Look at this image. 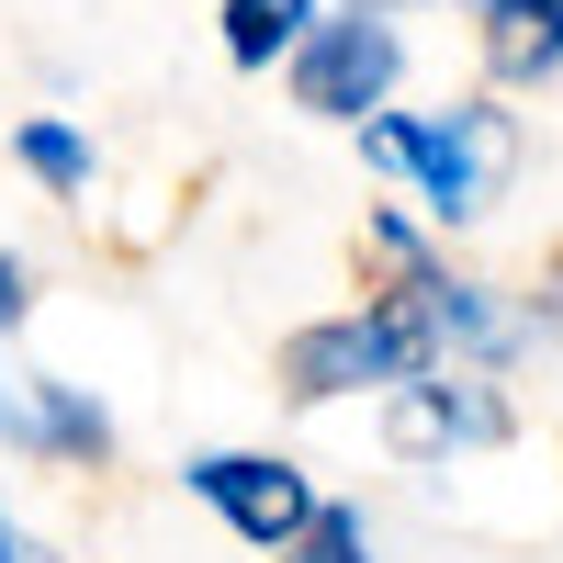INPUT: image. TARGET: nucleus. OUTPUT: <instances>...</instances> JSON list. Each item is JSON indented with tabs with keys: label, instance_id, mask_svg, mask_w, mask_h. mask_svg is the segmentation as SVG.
I'll return each instance as SVG.
<instances>
[{
	"label": "nucleus",
	"instance_id": "nucleus-1",
	"mask_svg": "<svg viewBox=\"0 0 563 563\" xmlns=\"http://www.w3.org/2000/svg\"><path fill=\"white\" fill-rule=\"evenodd\" d=\"M361 135V169H384L417 192V214L462 238V225H485L496 192L519 180V113H507V90H462V102H429V113H372L350 124Z\"/></svg>",
	"mask_w": 563,
	"mask_h": 563
},
{
	"label": "nucleus",
	"instance_id": "nucleus-2",
	"mask_svg": "<svg viewBox=\"0 0 563 563\" xmlns=\"http://www.w3.org/2000/svg\"><path fill=\"white\" fill-rule=\"evenodd\" d=\"M440 350H429V327H417L395 294H361V305H327L305 316L294 339H282V406H350V395H395L417 384Z\"/></svg>",
	"mask_w": 563,
	"mask_h": 563
},
{
	"label": "nucleus",
	"instance_id": "nucleus-3",
	"mask_svg": "<svg viewBox=\"0 0 563 563\" xmlns=\"http://www.w3.org/2000/svg\"><path fill=\"white\" fill-rule=\"evenodd\" d=\"M282 90H294V113H316V124H372V113H395V90H406V23L327 0L316 34L282 57Z\"/></svg>",
	"mask_w": 563,
	"mask_h": 563
},
{
	"label": "nucleus",
	"instance_id": "nucleus-4",
	"mask_svg": "<svg viewBox=\"0 0 563 563\" xmlns=\"http://www.w3.org/2000/svg\"><path fill=\"white\" fill-rule=\"evenodd\" d=\"M507 440H519V406H507L496 372L429 361L417 384L384 395V451H395V462H429V474H451L462 451H507Z\"/></svg>",
	"mask_w": 563,
	"mask_h": 563
},
{
	"label": "nucleus",
	"instance_id": "nucleus-5",
	"mask_svg": "<svg viewBox=\"0 0 563 563\" xmlns=\"http://www.w3.org/2000/svg\"><path fill=\"white\" fill-rule=\"evenodd\" d=\"M180 496H192L203 519H225L249 552H271V563L316 519V474L294 451H192V462H180Z\"/></svg>",
	"mask_w": 563,
	"mask_h": 563
},
{
	"label": "nucleus",
	"instance_id": "nucleus-6",
	"mask_svg": "<svg viewBox=\"0 0 563 563\" xmlns=\"http://www.w3.org/2000/svg\"><path fill=\"white\" fill-rule=\"evenodd\" d=\"M0 451L45 474H102L113 462V406L68 372H0Z\"/></svg>",
	"mask_w": 563,
	"mask_h": 563
},
{
	"label": "nucleus",
	"instance_id": "nucleus-7",
	"mask_svg": "<svg viewBox=\"0 0 563 563\" xmlns=\"http://www.w3.org/2000/svg\"><path fill=\"white\" fill-rule=\"evenodd\" d=\"M474 12L485 90H552L563 79V0H462Z\"/></svg>",
	"mask_w": 563,
	"mask_h": 563
},
{
	"label": "nucleus",
	"instance_id": "nucleus-8",
	"mask_svg": "<svg viewBox=\"0 0 563 563\" xmlns=\"http://www.w3.org/2000/svg\"><path fill=\"white\" fill-rule=\"evenodd\" d=\"M316 12H327V0H225V12H214V45H225V68H238V79H271V68L316 34Z\"/></svg>",
	"mask_w": 563,
	"mask_h": 563
},
{
	"label": "nucleus",
	"instance_id": "nucleus-9",
	"mask_svg": "<svg viewBox=\"0 0 563 563\" xmlns=\"http://www.w3.org/2000/svg\"><path fill=\"white\" fill-rule=\"evenodd\" d=\"M12 169L34 180V192H57V203H90V180H102V147H90L68 113H23V124H12Z\"/></svg>",
	"mask_w": 563,
	"mask_h": 563
},
{
	"label": "nucleus",
	"instance_id": "nucleus-10",
	"mask_svg": "<svg viewBox=\"0 0 563 563\" xmlns=\"http://www.w3.org/2000/svg\"><path fill=\"white\" fill-rule=\"evenodd\" d=\"M282 563H384V530L361 496H316V519L282 541Z\"/></svg>",
	"mask_w": 563,
	"mask_h": 563
},
{
	"label": "nucleus",
	"instance_id": "nucleus-11",
	"mask_svg": "<svg viewBox=\"0 0 563 563\" xmlns=\"http://www.w3.org/2000/svg\"><path fill=\"white\" fill-rule=\"evenodd\" d=\"M361 260L384 271V282H406V271L440 260V225L417 214V203H372V214H361Z\"/></svg>",
	"mask_w": 563,
	"mask_h": 563
},
{
	"label": "nucleus",
	"instance_id": "nucleus-12",
	"mask_svg": "<svg viewBox=\"0 0 563 563\" xmlns=\"http://www.w3.org/2000/svg\"><path fill=\"white\" fill-rule=\"evenodd\" d=\"M23 316H34V260L0 249V339H23Z\"/></svg>",
	"mask_w": 563,
	"mask_h": 563
},
{
	"label": "nucleus",
	"instance_id": "nucleus-13",
	"mask_svg": "<svg viewBox=\"0 0 563 563\" xmlns=\"http://www.w3.org/2000/svg\"><path fill=\"white\" fill-rule=\"evenodd\" d=\"M0 563H57V552H45V541H34V530L12 519V507H0Z\"/></svg>",
	"mask_w": 563,
	"mask_h": 563
},
{
	"label": "nucleus",
	"instance_id": "nucleus-14",
	"mask_svg": "<svg viewBox=\"0 0 563 563\" xmlns=\"http://www.w3.org/2000/svg\"><path fill=\"white\" fill-rule=\"evenodd\" d=\"M350 12H395V23H406V12H429V0H350Z\"/></svg>",
	"mask_w": 563,
	"mask_h": 563
}]
</instances>
